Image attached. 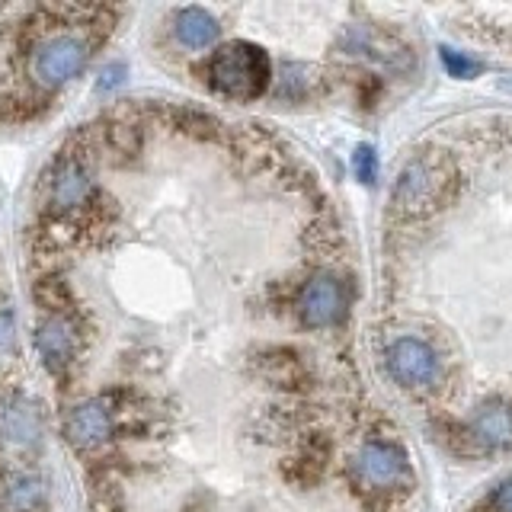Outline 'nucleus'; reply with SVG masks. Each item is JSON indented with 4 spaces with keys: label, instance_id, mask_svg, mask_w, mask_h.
<instances>
[{
    "label": "nucleus",
    "instance_id": "obj_11",
    "mask_svg": "<svg viewBox=\"0 0 512 512\" xmlns=\"http://www.w3.org/2000/svg\"><path fill=\"white\" fill-rule=\"evenodd\" d=\"M45 503V480L32 471L0 477V512H36Z\"/></svg>",
    "mask_w": 512,
    "mask_h": 512
},
{
    "label": "nucleus",
    "instance_id": "obj_18",
    "mask_svg": "<svg viewBox=\"0 0 512 512\" xmlns=\"http://www.w3.org/2000/svg\"><path fill=\"white\" fill-rule=\"evenodd\" d=\"M500 509L503 512H512V480H506L503 490H500Z\"/></svg>",
    "mask_w": 512,
    "mask_h": 512
},
{
    "label": "nucleus",
    "instance_id": "obj_16",
    "mask_svg": "<svg viewBox=\"0 0 512 512\" xmlns=\"http://www.w3.org/2000/svg\"><path fill=\"white\" fill-rule=\"evenodd\" d=\"M125 74H128V68L122 61H112L109 68H103V74H100V80H96V90L100 93H109V90H116L119 84H125Z\"/></svg>",
    "mask_w": 512,
    "mask_h": 512
},
{
    "label": "nucleus",
    "instance_id": "obj_17",
    "mask_svg": "<svg viewBox=\"0 0 512 512\" xmlns=\"http://www.w3.org/2000/svg\"><path fill=\"white\" fill-rule=\"evenodd\" d=\"M13 340H16L13 317H10V311H0V356L13 349Z\"/></svg>",
    "mask_w": 512,
    "mask_h": 512
},
{
    "label": "nucleus",
    "instance_id": "obj_8",
    "mask_svg": "<svg viewBox=\"0 0 512 512\" xmlns=\"http://www.w3.org/2000/svg\"><path fill=\"white\" fill-rule=\"evenodd\" d=\"M356 471L368 487H397L407 477V464L397 448L372 442L356 455Z\"/></svg>",
    "mask_w": 512,
    "mask_h": 512
},
{
    "label": "nucleus",
    "instance_id": "obj_13",
    "mask_svg": "<svg viewBox=\"0 0 512 512\" xmlns=\"http://www.w3.org/2000/svg\"><path fill=\"white\" fill-rule=\"evenodd\" d=\"M474 432L490 445H512V413L503 404H487L477 413Z\"/></svg>",
    "mask_w": 512,
    "mask_h": 512
},
{
    "label": "nucleus",
    "instance_id": "obj_6",
    "mask_svg": "<svg viewBox=\"0 0 512 512\" xmlns=\"http://www.w3.org/2000/svg\"><path fill=\"white\" fill-rule=\"evenodd\" d=\"M109 432H112V416L103 400H84L64 420V439L74 448H80V452L103 445L109 439Z\"/></svg>",
    "mask_w": 512,
    "mask_h": 512
},
{
    "label": "nucleus",
    "instance_id": "obj_3",
    "mask_svg": "<svg viewBox=\"0 0 512 512\" xmlns=\"http://www.w3.org/2000/svg\"><path fill=\"white\" fill-rule=\"evenodd\" d=\"M87 61H90V45L80 36L61 32V36H52L39 45L36 61H32V74H36L42 87H64L87 68Z\"/></svg>",
    "mask_w": 512,
    "mask_h": 512
},
{
    "label": "nucleus",
    "instance_id": "obj_14",
    "mask_svg": "<svg viewBox=\"0 0 512 512\" xmlns=\"http://www.w3.org/2000/svg\"><path fill=\"white\" fill-rule=\"evenodd\" d=\"M352 170H356V176L362 183H372L375 173H378V157L375 151L368 148V144H359L356 154H352Z\"/></svg>",
    "mask_w": 512,
    "mask_h": 512
},
{
    "label": "nucleus",
    "instance_id": "obj_5",
    "mask_svg": "<svg viewBox=\"0 0 512 512\" xmlns=\"http://www.w3.org/2000/svg\"><path fill=\"white\" fill-rule=\"evenodd\" d=\"M298 314L304 327H333L346 314V288L333 276H314L301 288Z\"/></svg>",
    "mask_w": 512,
    "mask_h": 512
},
{
    "label": "nucleus",
    "instance_id": "obj_10",
    "mask_svg": "<svg viewBox=\"0 0 512 512\" xmlns=\"http://www.w3.org/2000/svg\"><path fill=\"white\" fill-rule=\"evenodd\" d=\"M36 349L42 362L52 368V372H58V368H64L68 362H74V352H77V330L68 324L64 317H48L39 324L36 330Z\"/></svg>",
    "mask_w": 512,
    "mask_h": 512
},
{
    "label": "nucleus",
    "instance_id": "obj_4",
    "mask_svg": "<svg viewBox=\"0 0 512 512\" xmlns=\"http://www.w3.org/2000/svg\"><path fill=\"white\" fill-rule=\"evenodd\" d=\"M388 372L397 384H404L410 391H423L432 388L439 378V359L432 346H426L423 340H413V336H404V340H394L388 356Z\"/></svg>",
    "mask_w": 512,
    "mask_h": 512
},
{
    "label": "nucleus",
    "instance_id": "obj_12",
    "mask_svg": "<svg viewBox=\"0 0 512 512\" xmlns=\"http://www.w3.org/2000/svg\"><path fill=\"white\" fill-rule=\"evenodd\" d=\"M173 32L176 39H180L186 48H208L215 39H218V20L208 10L202 7H186L176 13V23H173Z\"/></svg>",
    "mask_w": 512,
    "mask_h": 512
},
{
    "label": "nucleus",
    "instance_id": "obj_7",
    "mask_svg": "<svg viewBox=\"0 0 512 512\" xmlns=\"http://www.w3.org/2000/svg\"><path fill=\"white\" fill-rule=\"evenodd\" d=\"M93 192V176L90 170L74 157H64L61 164H55L52 176H48V202L61 212L80 208Z\"/></svg>",
    "mask_w": 512,
    "mask_h": 512
},
{
    "label": "nucleus",
    "instance_id": "obj_1",
    "mask_svg": "<svg viewBox=\"0 0 512 512\" xmlns=\"http://www.w3.org/2000/svg\"><path fill=\"white\" fill-rule=\"evenodd\" d=\"M208 87L231 100H256L272 80L269 55L253 42H228L212 52L205 64Z\"/></svg>",
    "mask_w": 512,
    "mask_h": 512
},
{
    "label": "nucleus",
    "instance_id": "obj_15",
    "mask_svg": "<svg viewBox=\"0 0 512 512\" xmlns=\"http://www.w3.org/2000/svg\"><path fill=\"white\" fill-rule=\"evenodd\" d=\"M442 64L448 71H452V77H474L477 74V61L464 58L461 52H455V48H442Z\"/></svg>",
    "mask_w": 512,
    "mask_h": 512
},
{
    "label": "nucleus",
    "instance_id": "obj_2",
    "mask_svg": "<svg viewBox=\"0 0 512 512\" xmlns=\"http://www.w3.org/2000/svg\"><path fill=\"white\" fill-rule=\"evenodd\" d=\"M455 189V167L448 164V157L429 151L413 157L397 176L394 186V208L400 215H426L436 212Z\"/></svg>",
    "mask_w": 512,
    "mask_h": 512
},
{
    "label": "nucleus",
    "instance_id": "obj_9",
    "mask_svg": "<svg viewBox=\"0 0 512 512\" xmlns=\"http://www.w3.org/2000/svg\"><path fill=\"white\" fill-rule=\"evenodd\" d=\"M0 436L10 445L32 448L42 439V413L23 397H10L0 404Z\"/></svg>",
    "mask_w": 512,
    "mask_h": 512
}]
</instances>
